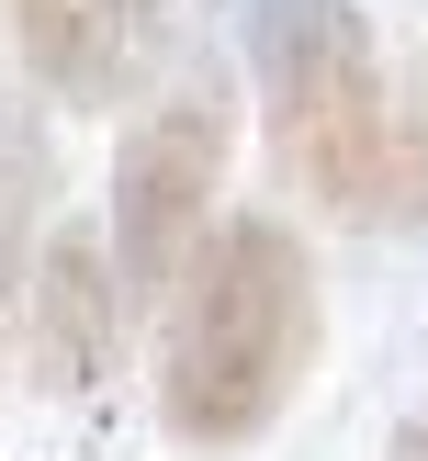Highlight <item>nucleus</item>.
I'll return each mask as SVG.
<instances>
[{
	"instance_id": "6e6552de",
	"label": "nucleus",
	"mask_w": 428,
	"mask_h": 461,
	"mask_svg": "<svg viewBox=\"0 0 428 461\" xmlns=\"http://www.w3.org/2000/svg\"><path fill=\"white\" fill-rule=\"evenodd\" d=\"M113 12H124V23H147V12H169V0H113Z\"/></svg>"
},
{
	"instance_id": "f03ea898",
	"label": "nucleus",
	"mask_w": 428,
	"mask_h": 461,
	"mask_svg": "<svg viewBox=\"0 0 428 461\" xmlns=\"http://www.w3.org/2000/svg\"><path fill=\"white\" fill-rule=\"evenodd\" d=\"M270 169L338 225H395V68L360 0H248Z\"/></svg>"
},
{
	"instance_id": "7ed1b4c3",
	"label": "nucleus",
	"mask_w": 428,
	"mask_h": 461,
	"mask_svg": "<svg viewBox=\"0 0 428 461\" xmlns=\"http://www.w3.org/2000/svg\"><path fill=\"white\" fill-rule=\"evenodd\" d=\"M225 158H237V79H225V57H192V68H169V90L124 124L113 180H102V248H113L124 304H147V293L180 282V259H192L203 225H214Z\"/></svg>"
},
{
	"instance_id": "39448f33",
	"label": "nucleus",
	"mask_w": 428,
	"mask_h": 461,
	"mask_svg": "<svg viewBox=\"0 0 428 461\" xmlns=\"http://www.w3.org/2000/svg\"><path fill=\"white\" fill-rule=\"evenodd\" d=\"M12 45H23V79H34V90L102 113L113 90H124L135 23L113 12V0H12Z\"/></svg>"
},
{
	"instance_id": "0eeeda50",
	"label": "nucleus",
	"mask_w": 428,
	"mask_h": 461,
	"mask_svg": "<svg viewBox=\"0 0 428 461\" xmlns=\"http://www.w3.org/2000/svg\"><path fill=\"white\" fill-rule=\"evenodd\" d=\"M395 461H428V394H417V405L395 417Z\"/></svg>"
},
{
	"instance_id": "20e7f679",
	"label": "nucleus",
	"mask_w": 428,
	"mask_h": 461,
	"mask_svg": "<svg viewBox=\"0 0 428 461\" xmlns=\"http://www.w3.org/2000/svg\"><path fill=\"white\" fill-rule=\"evenodd\" d=\"M12 327H23V360H34L45 394H90V383L124 360V282H113V248H102V225H90V214L45 225Z\"/></svg>"
},
{
	"instance_id": "423d86ee",
	"label": "nucleus",
	"mask_w": 428,
	"mask_h": 461,
	"mask_svg": "<svg viewBox=\"0 0 428 461\" xmlns=\"http://www.w3.org/2000/svg\"><path fill=\"white\" fill-rule=\"evenodd\" d=\"M45 225H57V135H45L34 90L0 79V349H12V315H23Z\"/></svg>"
},
{
	"instance_id": "f257e3e1",
	"label": "nucleus",
	"mask_w": 428,
	"mask_h": 461,
	"mask_svg": "<svg viewBox=\"0 0 428 461\" xmlns=\"http://www.w3.org/2000/svg\"><path fill=\"white\" fill-rule=\"evenodd\" d=\"M158 304V417L180 450H248L327 349V293L282 214H214Z\"/></svg>"
}]
</instances>
